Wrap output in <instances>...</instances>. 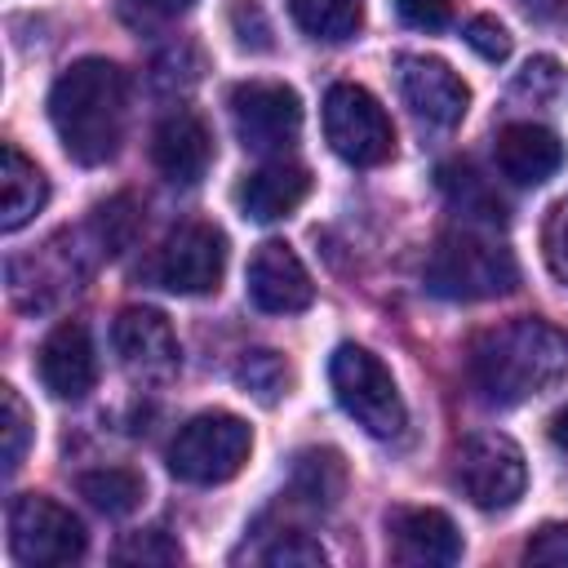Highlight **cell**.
Wrapping results in <instances>:
<instances>
[{"instance_id": "6da1fadb", "label": "cell", "mask_w": 568, "mask_h": 568, "mask_svg": "<svg viewBox=\"0 0 568 568\" xmlns=\"http://www.w3.org/2000/svg\"><path fill=\"white\" fill-rule=\"evenodd\" d=\"M466 377L484 404H524L568 377V337L546 320H506L466 351Z\"/></svg>"}, {"instance_id": "7a4b0ae2", "label": "cell", "mask_w": 568, "mask_h": 568, "mask_svg": "<svg viewBox=\"0 0 568 568\" xmlns=\"http://www.w3.org/2000/svg\"><path fill=\"white\" fill-rule=\"evenodd\" d=\"M129 80L111 58L71 62L49 89V120L75 164H106L124 142Z\"/></svg>"}, {"instance_id": "3957f363", "label": "cell", "mask_w": 568, "mask_h": 568, "mask_svg": "<svg viewBox=\"0 0 568 568\" xmlns=\"http://www.w3.org/2000/svg\"><path fill=\"white\" fill-rule=\"evenodd\" d=\"M515 284H519L515 253L475 226L444 231L426 257V288L435 297H448V302L501 297Z\"/></svg>"}, {"instance_id": "277c9868", "label": "cell", "mask_w": 568, "mask_h": 568, "mask_svg": "<svg viewBox=\"0 0 568 568\" xmlns=\"http://www.w3.org/2000/svg\"><path fill=\"white\" fill-rule=\"evenodd\" d=\"M328 382H333V395L346 408V417H355V426H364L373 439H395L404 430L408 413H404L399 386H395L390 368L368 346L342 342L328 359Z\"/></svg>"}, {"instance_id": "5b68a950", "label": "cell", "mask_w": 568, "mask_h": 568, "mask_svg": "<svg viewBox=\"0 0 568 568\" xmlns=\"http://www.w3.org/2000/svg\"><path fill=\"white\" fill-rule=\"evenodd\" d=\"M253 453V430L244 417L235 413H195L169 444V470L182 479V484H226L244 470Z\"/></svg>"}, {"instance_id": "8992f818", "label": "cell", "mask_w": 568, "mask_h": 568, "mask_svg": "<svg viewBox=\"0 0 568 568\" xmlns=\"http://www.w3.org/2000/svg\"><path fill=\"white\" fill-rule=\"evenodd\" d=\"M9 550L27 568H58L84 559L89 532L62 501L44 493H22L9 506Z\"/></svg>"}, {"instance_id": "52a82bcc", "label": "cell", "mask_w": 568, "mask_h": 568, "mask_svg": "<svg viewBox=\"0 0 568 568\" xmlns=\"http://www.w3.org/2000/svg\"><path fill=\"white\" fill-rule=\"evenodd\" d=\"M324 138L355 169H377L395 155L390 115L364 84H351V80L324 93Z\"/></svg>"}, {"instance_id": "ba28073f", "label": "cell", "mask_w": 568, "mask_h": 568, "mask_svg": "<svg viewBox=\"0 0 568 568\" xmlns=\"http://www.w3.org/2000/svg\"><path fill=\"white\" fill-rule=\"evenodd\" d=\"M231 129L253 155H284L302 133V98L280 80H244L231 89Z\"/></svg>"}, {"instance_id": "9c48e42d", "label": "cell", "mask_w": 568, "mask_h": 568, "mask_svg": "<svg viewBox=\"0 0 568 568\" xmlns=\"http://www.w3.org/2000/svg\"><path fill=\"white\" fill-rule=\"evenodd\" d=\"M457 484L479 510H510L524 497L528 466L510 435L479 430L457 448Z\"/></svg>"}, {"instance_id": "30bf717a", "label": "cell", "mask_w": 568, "mask_h": 568, "mask_svg": "<svg viewBox=\"0 0 568 568\" xmlns=\"http://www.w3.org/2000/svg\"><path fill=\"white\" fill-rule=\"evenodd\" d=\"M226 271V235L213 222H182L164 235L155 253V284L178 297H200L222 284Z\"/></svg>"}, {"instance_id": "8fae6325", "label": "cell", "mask_w": 568, "mask_h": 568, "mask_svg": "<svg viewBox=\"0 0 568 568\" xmlns=\"http://www.w3.org/2000/svg\"><path fill=\"white\" fill-rule=\"evenodd\" d=\"M395 84H399V98L404 106L430 124V129H453L462 124L466 106H470V89L466 80L439 62V58H426V53H399L395 62Z\"/></svg>"}, {"instance_id": "7c38bea8", "label": "cell", "mask_w": 568, "mask_h": 568, "mask_svg": "<svg viewBox=\"0 0 568 568\" xmlns=\"http://www.w3.org/2000/svg\"><path fill=\"white\" fill-rule=\"evenodd\" d=\"M244 288H248V302L266 315H297L315 302V284H311L302 257L284 240H266L253 248Z\"/></svg>"}, {"instance_id": "4fadbf2b", "label": "cell", "mask_w": 568, "mask_h": 568, "mask_svg": "<svg viewBox=\"0 0 568 568\" xmlns=\"http://www.w3.org/2000/svg\"><path fill=\"white\" fill-rule=\"evenodd\" d=\"M36 368H40V382L53 399H84L98 382V351H93V337L80 320H62L44 333L40 342V355H36Z\"/></svg>"}, {"instance_id": "5bb4252c", "label": "cell", "mask_w": 568, "mask_h": 568, "mask_svg": "<svg viewBox=\"0 0 568 568\" xmlns=\"http://www.w3.org/2000/svg\"><path fill=\"white\" fill-rule=\"evenodd\" d=\"M111 346L133 377H169L178 368V333L155 306H129L111 324Z\"/></svg>"}, {"instance_id": "9a60e30c", "label": "cell", "mask_w": 568, "mask_h": 568, "mask_svg": "<svg viewBox=\"0 0 568 568\" xmlns=\"http://www.w3.org/2000/svg\"><path fill=\"white\" fill-rule=\"evenodd\" d=\"M386 537H390V555L399 564L430 568V564H457L462 559V532L435 506H395L386 515Z\"/></svg>"}, {"instance_id": "2e32d148", "label": "cell", "mask_w": 568, "mask_h": 568, "mask_svg": "<svg viewBox=\"0 0 568 568\" xmlns=\"http://www.w3.org/2000/svg\"><path fill=\"white\" fill-rule=\"evenodd\" d=\"M213 138L195 111H169L151 133V164L173 186H195L209 173Z\"/></svg>"}, {"instance_id": "e0dca14e", "label": "cell", "mask_w": 568, "mask_h": 568, "mask_svg": "<svg viewBox=\"0 0 568 568\" xmlns=\"http://www.w3.org/2000/svg\"><path fill=\"white\" fill-rule=\"evenodd\" d=\"M493 155H497L501 178H510L515 186H537V182H546L564 164V142L546 124L510 120V124L497 129Z\"/></svg>"}, {"instance_id": "ac0fdd59", "label": "cell", "mask_w": 568, "mask_h": 568, "mask_svg": "<svg viewBox=\"0 0 568 568\" xmlns=\"http://www.w3.org/2000/svg\"><path fill=\"white\" fill-rule=\"evenodd\" d=\"M311 195V169L293 164V160H266L262 169L244 173V182L235 186V204L244 217L253 222H280L288 217L302 200Z\"/></svg>"}, {"instance_id": "d6986e66", "label": "cell", "mask_w": 568, "mask_h": 568, "mask_svg": "<svg viewBox=\"0 0 568 568\" xmlns=\"http://www.w3.org/2000/svg\"><path fill=\"white\" fill-rule=\"evenodd\" d=\"M49 200V182L13 142L0 146V231H22Z\"/></svg>"}, {"instance_id": "ffe728a7", "label": "cell", "mask_w": 568, "mask_h": 568, "mask_svg": "<svg viewBox=\"0 0 568 568\" xmlns=\"http://www.w3.org/2000/svg\"><path fill=\"white\" fill-rule=\"evenodd\" d=\"M346 493V462L337 448H302L293 457V497L315 510H333Z\"/></svg>"}, {"instance_id": "44dd1931", "label": "cell", "mask_w": 568, "mask_h": 568, "mask_svg": "<svg viewBox=\"0 0 568 568\" xmlns=\"http://www.w3.org/2000/svg\"><path fill=\"white\" fill-rule=\"evenodd\" d=\"M435 182L439 191L448 195V204L462 213V217H475V222H501L506 217V204L497 200V191L466 164V160H448L435 169Z\"/></svg>"}, {"instance_id": "7402d4cb", "label": "cell", "mask_w": 568, "mask_h": 568, "mask_svg": "<svg viewBox=\"0 0 568 568\" xmlns=\"http://www.w3.org/2000/svg\"><path fill=\"white\" fill-rule=\"evenodd\" d=\"M75 493L102 515H133L146 497V484L129 466H98V470H84L75 479Z\"/></svg>"}, {"instance_id": "603a6c76", "label": "cell", "mask_w": 568, "mask_h": 568, "mask_svg": "<svg viewBox=\"0 0 568 568\" xmlns=\"http://www.w3.org/2000/svg\"><path fill=\"white\" fill-rule=\"evenodd\" d=\"M288 13L293 22L311 36V40H324V44H337V40H351L364 22V0H288Z\"/></svg>"}, {"instance_id": "cb8c5ba5", "label": "cell", "mask_w": 568, "mask_h": 568, "mask_svg": "<svg viewBox=\"0 0 568 568\" xmlns=\"http://www.w3.org/2000/svg\"><path fill=\"white\" fill-rule=\"evenodd\" d=\"M235 382L244 390H253L262 404H275L288 390V364L275 351H244V359L235 368Z\"/></svg>"}, {"instance_id": "d4e9b609", "label": "cell", "mask_w": 568, "mask_h": 568, "mask_svg": "<svg viewBox=\"0 0 568 568\" xmlns=\"http://www.w3.org/2000/svg\"><path fill=\"white\" fill-rule=\"evenodd\" d=\"M93 226H98V244L102 253H124L133 231H138V204L129 195H115L106 204L93 209Z\"/></svg>"}, {"instance_id": "484cf974", "label": "cell", "mask_w": 568, "mask_h": 568, "mask_svg": "<svg viewBox=\"0 0 568 568\" xmlns=\"http://www.w3.org/2000/svg\"><path fill=\"white\" fill-rule=\"evenodd\" d=\"M0 404H4V422H0V439H4V475H13L27 457L31 444V413L22 404V395L13 386H0Z\"/></svg>"}, {"instance_id": "4316f807", "label": "cell", "mask_w": 568, "mask_h": 568, "mask_svg": "<svg viewBox=\"0 0 568 568\" xmlns=\"http://www.w3.org/2000/svg\"><path fill=\"white\" fill-rule=\"evenodd\" d=\"M257 559H262V564H275V568H280V564H284V568H320V564H324V546H320L315 537L288 528V532H275V541L262 546Z\"/></svg>"}, {"instance_id": "83f0119b", "label": "cell", "mask_w": 568, "mask_h": 568, "mask_svg": "<svg viewBox=\"0 0 568 568\" xmlns=\"http://www.w3.org/2000/svg\"><path fill=\"white\" fill-rule=\"evenodd\" d=\"M115 559L120 564H178L182 559V546L169 532L151 528V532H133L129 541H120L115 546Z\"/></svg>"}, {"instance_id": "f1b7e54d", "label": "cell", "mask_w": 568, "mask_h": 568, "mask_svg": "<svg viewBox=\"0 0 568 568\" xmlns=\"http://www.w3.org/2000/svg\"><path fill=\"white\" fill-rule=\"evenodd\" d=\"M231 36L240 49H253V53L271 49V22L262 13V0H235L231 4Z\"/></svg>"}, {"instance_id": "f546056e", "label": "cell", "mask_w": 568, "mask_h": 568, "mask_svg": "<svg viewBox=\"0 0 568 568\" xmlns=\"http://www.w3.org/2000/svg\"><path fill=\"white\" fill-rule=\"evenodd\" d=\"M462 36H466V44H470L484 62H506V58H510V31H506L497 18H488V13L470 18Z\"/></svg>"}, {"instance_id": "4dcf8cb0", "label": "cell", "mask_w": 568, "mask_h": 568, "mask_svg": "<svg viewBox=\"0 0 568 568\" xmlns=\"http://www.w3.org/2000/svg\"><path fill=\"white\" fill-rule=\"evenodd\" d=\"M564 89V71H559V62L555 58H528V67L519 71V80H515V93H524V98H532V102H546V98H555Z\"/></svg>"}, {"instance_id": "1f68e13d", "label": "cell", "mask_w": 568, "mask_h": 568, "mask_svg": "<svg viewBox=\"0 0 568 568\" xmlns=\"http://www.w3.org/2000/svg\"><path fill=\"white\" fill-rule=\"evenodd\" d=\"M524 559L546 568H568V524H541L524 546Z\"/></svg>"}, {"instance_id": "d6a6232c", "label": "cell", "mask_w": 568, "mask_h": 568, "mask_svg": "<svg viewBox=\"0 0 568 568\" xmlns=\"http://www.w3.org/2000/svg\"><path fill=\"white\" fill-rule=\"evenodd\" d=\"M541 248H546V262L555 271L559 284H568V200H559L546 217V235H541Z\"/></svg>"}, {"instance_id": "836d02e7", "label": "cell", "mask_w": 568, "mask_h": 568, "mask_svg": "<svg viewBox=\"0 0 568 568\" xmlns=\"http://www.w3.org/2000/svg\"><path fill=\"white\" fill-rule=\"evenodd\" d=\"M395 9L417 31H439L453 18V0H395Z\"/></svg>"}, {"instance_id": "e575fe53", "label": "cell", "mask_w": 568, "mask_h": 568, "mask_svg": "<svg viewBox=\"0 0 568 568\" xmlns=\"http://www.w3.org/2000/svg\"><path fill=\"white\" fill-rule=\"evenodd\" d=\"M195 0H124V13L133 22H169V18H182Z\"/></svg>"}, {"instance_id": "d590c367", "label": "cell", "mask_w": 568, "mask_h": 568, "mask_svg": "<svg viewBox=\"0 0 568 568\" xmlns=\"http://www.w3.org/2000/svg\"><path fill=\"white\" fill-rule=\"evenodd\" d=\"M550 439H555V448L568 453V404L555 408V417H550Z\"/></svg>"}]
</instances>
